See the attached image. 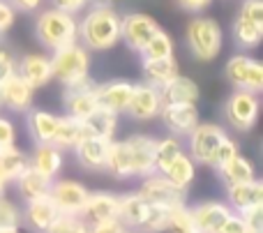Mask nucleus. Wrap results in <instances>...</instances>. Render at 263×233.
Masks as SVG:
<instances>
[{"instance_id":"nucleus-22","label":"nucleus","mask_w":263,"mask_h":233,"mask_svg":"<svg viewBox=\"0 0 263 233\" xmlns=\"http://www.w3.org/2000/svg\"><path fill=\"white\" fill-rule=\"evenodd\" d=\"M227 199H229V208H236L238 215H240V212L263 203V183L254 178L247 180V183L227 185Z\"/></svg>"},{"instance_id":"nucleus-56","label":"nucleus","mask_w":263,"mask_h":233,"mask_svg":"<svg viewBox=\"0 0 263 233\" xmlns=\"http://www.w3.org/2000/svg\"><path fill=\"white\" fill-rule=\"evenodd\" d=\"M182 233H201L199 229H192V231H182Z\"/></svg>"},{"instance_id":"nucleus-34","label":"nucleus","mask_w":263,"mask_h":233,"mask_svg":"<svg viewBox=\"0 0 263 233\" xmlns=\"http://www.w3.org/2000/svg\"><path fill=\"white\" fill-rule=\"evenodd\" d=\"M28 169V155L21 152L16 146L0 148V173L7 180H16Z\"/></svg>"},{"instance_id":"nucleus-51","label":"nucleus","mask_w":263,"mask_h":233,"mask_svg":"<svg viewBox=\"0 0 263 233\" xmlns=\"http://www.w3.org/2000/svg\"><path fill=\"white\" fill-rule=\"evenodd\" d=\"M9 5L18 12H35V9H40L42 0H9Z\"/></svg>"},{"instance_id":"nucleus-23","label":"nucleus","mask_w":263,"mask_h":233,"mask_svg":"<svg viewBox=\"0 0 263 233\" xmlns=\"http://www.w3.org/2000/svg\"><path fill=\"white\" fill-rule=\"evenodd\" d=\"M28 166L42 173L44 178L53 180L58 171L63 169V150L55 148L53 143H37L32 157H28Z\"/></svg>"},{"instance_id":"nucleus-38","label":"nucleus","mask_w":263,"mask_h":233,"mask_svg":"<svg viewBox=\"0 0 263 233\" xmlns=\"http://www.w3.org/2000/svg\"><path fill=\"white\" fill-rule=\"evenodd\" d=\"M46 233H88V226L81 222L79 215H69V212H60L55 222L49 226Z\"/></svg>"},{"instance_id":"nucleus-21","label":"nucleus","mask_w":263,"mask_h":233,"mask_svg":"<svg viewBox=\"0 0 263 233\" xmlns=\"http://www.w3.org/2000/svg\"><path fill=\"white\" fill-rule=\"evenodd\" d=\"M16 74L28 81L32 88H42L53 79V72H51V58L42 53H28L23 55L21 60H16Z\"/></svg>"},{"instance_id":"nucleus-32","label":"nucleus","mask_w":263,"mask_h":233,"mask_svg":"<svg viewBox=\"0 0 263 233\" xmlns=\"http://www.w3.org/2000/svg\"><path fill=\"white\" fill-rule=\"evenodd\" d=\"M194 164H196V162L182 152V155H178L176 160H173L171 164H168L166 169L162 171V176L171 185H176V187L187 189L192 185V180H194V173H196V166Z\"/></svg>"},{"instance_id":"nucleus-36","label":"nucleus","mask_w":263,"mask_h":233,"mask_svg":"<svg viewBox=\"0 0 263 233\" xmlns=\"http://www.w3.org/2000/svg\"><path fill=\"white\" fill-rule=\"evenodd\" d=\"M166 55H173V40L166 30L159 28V30L150 37L145 49L141 51V58H166Z\"/></svg>"},{"instance_id":"nucleus-3","label":"nucleus","mask_w":263,"mask_h":233,"mask_svg":"<svg viewBox=\"0 0 263 233\" xmlns=\"http://www.w3.org/2000/svg\"><path fill=\"white\" fill-rule=\"evenodd\" d=\"M224 32L215 18L210 16H196L187 26V46L190 53L196 60H215L222 51Z\"/></svg>"},{"instance_id":"nucleus-47","label":"nucleus","mask_w":263,"mask_h":233,"mask_svg":"<svg viewBox=\"0 0 263 233\" xmlns=\"http://www.w3.org/2000/svg\"><path fill=\"white\" fill-rule=\"evenodd\" d=\"M14 18H16V9L9 5V0H0V35L12 28Z\"/></svg>"},{"instance_id":"nucleus-45","label":"nucleus","mask_w":263,"mask_h":233,"mask_svg":"<svg viewBox=\"0 0 263 233\" xmlns=\"http://www.w3.org/2000/svg\"><path fill=\"white\" fill-rule=\"evenodd\" d=\"M240 217H242V222H245L250 229L261 231L263 229V203L261 206L250 208V210H245V212H240Z\"/></svg>"},{"instance_id":"nucleus-28","label":"nucleus","mask_w":263,"mask_h":233,"mask_svg":"<svg viewBox=\"0 0 263 233\" xmlns=\"http://www.w3.org/2000/svg\"><path fill=\"white\" fill-rule=\"evenodd\" d=\"M86 134V127H83V120H74L69 115H63L58 118V125H55V132H53V146L60 148V150H74L79 141H81Z\"/></svg>"},{"instance_id":"nucleus-4","label":"nucleus","mask_w":263,"mask_h":233,"mask_svg":"<svg viewBox=\"0 0 263 233\" xmlns=\"http://www.w3.org/2000/svg\"><path fill=\"white\" fill-rule=\"evenodd\" d=\"M51 72H53V79H58L63 86L79 81V79L88 76V72H90V53H88V49L83 44L72 42V44L53 51Z\"/></svg>"},{"instance_id":"nucleus-52","label":"nucleus","mask_w":263,"mask_h":233,"mask_svg":"<svg viewBox=\"0 0 263 233\" xmlns=\"http://www.w3.org/2000/svg\"><path fill=\"white\" fill-rule=\"evenodd\" d=\"M7 183H9V180L5 178L3 173H0V197H3V194H5V187H7Z\"/></svg>"},{"instance_id":"nucleus-55","label":"nucleus","mask_w":263,"mask_h":233,"mask_svg":"<svg viewBox=\"0 0 263 233\" xmlns=\"http://www.w3.org/2000/svg\"><path fill=\"white\" fill-rule=\"evenodd\" d=\"M0 233H18V229H0Z\"/></svg>"},{"instance_id":"nucleus-13","label":"nucleus","mask_w":263,"mask_h":233,"mask_svg":"<svg viewBox=\"0 0 263 233\" xmlns=\"http://www.w3.org/2000/svg\"><path fill=\"white\" fill-rule=\"evenodd\" d=\"M159 109H162L159 88L150 83H139L132 88V97L125 113H129L134 120H153L155 115H159Z\"/></svg>"},{"instance_id":"nucleus-35","label":"nucleus","mask_w":263,"mask_h":233,"mask_svg":"<svg viewBox=\"0 0 263 233\" xmlns=\"http://www.w3.org/2000/svg\"><path fill=\"white\" fill-rule=\"evenodd\" d=\"M178 155H182V143L178 141V137H166L155 141V152H153V164L155 171L162 173Z\"/></svg>"},{"instance_id":"nucleus-19","label":"nucleus","mask_w":263,"mask_h":233,"mask_svg":"<svg viewBox=\"0 0 263 233\" xmlns=\"http://www.w3.org/2000/svg\"><path fill=\"white\" fill-rule=\"evenodd\" d=\"M132 83L123 81V79H116V81H106V83H97L95 86V100L97 106L102 109H109L114 113H125L132 97Z\"/></svg>"},{"instance_id":"nucleus-12","label":"nucleus","mask_w":263,"mask_h":233,"mask_svg":"<svg viewBox=\"0 0 263 233\" xmlns=\"http://www.w3.org/2000/svg\"><path fill=\"white\" fill-rule=\"evenodd\" d=\"M81 217V222L90 229V226L104 224V222L118 220V197L109 192H97V194H88L86 203L81 206V210L77 212Z\"/></svg>"},{"instance_id":"nucleus-48","label":"nucleus","mask_w":263,"mask_h":233,"mask_svg":"<svg viewBox=\"0 0 263 233\" xmlns=\"http://www.w3.org/2000/svg\"><path fill=\"white\" fill-rule=\"evenodd\" d=\"M88 233H129V229L120 220H111V222H104V224L90 226Z\"/></svg>"},{"instance_id":"nucleus-46","label":"nucleus","mask_w":263,"mask_h":233,"mask_svg":"<svg viewBox=\"0 0 263 233\" xmlns=\"http://www.w3.org/2000/svg\"><path fill=\"white\" fill-rule=\"evenodd\" d=\"M51 5H53L55 9H63V12L77 16L79 12H83V9L90 5V0H51Z\"/></svg>"},{"instance_id":"nucleus-30","label":"nucleus","mask_w":263,"mask_h":233,"mask_svg":"<svg viewBox=\"0 0 263 233\" xmlns=\"http://www.w3.org/2000/svg\"><path fill=\"white\" fill-rule=\"evenodd\" d=\"M83 127H86L88 137H102V139H111L118 127V113L109 109H102L97 106L86 120H83Z\"/></svg>"},{"instance_id":"nucleus-54","label":"nucleus","mask_w":263,"mask_h":233,"mask_svg":"<svg viewBox=\"0 0 263 233\" xmlns=\"http://www.w3.org/2000/svg\"><path fill=\"white\" fill-rule=\"evenodd\" d=\"M242 233H261V231H256V229H250V226L245 224V231H242Z\"/></svg>"},{"instance_id":"nucleus-37","label":"nucleus","mask_w":263,"mask_h":233,"mask_svg":"<svg viewBox=\"0 0 263 233\" xmlns=\"http://www.w3.org/2000/svg\"><path fill=\"white\" fill-rule=\"evenodd\" d=\"M168 210H171V208L150 206V212H148V217H145V222L141 224L139 233H162V231H168Z\"/></svg>"},{"instance_id":"nucleus-14","label":"nucleus","mask_w":263,"mask_h":233,"mask_svg":"<svg viewBox=\"0 0 263 233\" xmlns=\"http://www.w3.org/2000/svg\"><path fill=\"white\" fill-rule=\"evenodd\" d=\"M88 189L83 187L77 180H53L51 183V201L55 203L58 212H69V215H77L81 210V206L88 199Z\"/></svg>"},{"instance_id":"nucleus-18","label":"nucleus","mask_w":263,"mask_h":233,"mask_svg":"<svg viewBox=\"0 0 263 233\" xmlns=\"http://www.w3.org/2000/svg\"><path fill=\"white\" fill-rule=\"evenodd\" d=\"M60 212H58V208H55V203L51 201V197H40V199L26 201V208L21 210V222L30 231L46 233Z\"/></svg>"},{"instance_id":"nucleus-39","label":"nucleus","mask_w":263,"mask_h":233,"mask_svg":"<svg viewBox=\"0 0 263 233\" xmlns=\"http://www.w3.org/2000/svg\"><path fill=\"white\" fill-rule=\"evenodd\" d=\"M168 229L173 233H182V231H192L194 229V220H192V208L185 206H176L168 210Z\"/></svg>"},{"instance_id":"nucleus-15","label":"nucleus","mask_w":263,"mask_h":233,"mask_svg":"<svg viewBox=\"0 0 263 233\" xmlns=\"http://www.w3.org/2000/svg\"><path fill=\"white\" fill-rule=\"evenodd\" d=\"M231 215H233L231 208L219 201H203L192 208L194 229H199L201 233H222L224 224H227V220Z\"/></svg>"},{"instance_id":"nucleus-2","label":"nucleus","mask_w":263,"mask_h":233,"mask_svg":"<svg viewBox=\"0 0 263 233\" xmlns=\"http://www.w3.org/2000/svg\"><path fill=\"white\" fill-rule=\"evenodd\" d=\"M35 35L42 46H46L49 51H58L79 40V21L74 18V14H67L63 9H44L37 16Z\"/></svg>"},{"instance_id":"nucleus-16","label":"nucleus","mask_w":263,"mask_h":233,"mask_svg":"<svg viewBox=\"0 0 263 233\" xmlns=\"http://www.w3.org/2000/svg\"><path fill=\"white\" fill-rule=\"evenodd\" d=\"M155 141L157 139L143 137V134H134V137L125 139V146H127V152H129L132 178H143V176L155 171V164H153Z\"/></svg>"},{"instance_id":"nucleus-1","label":"nucleus","mask_w":263,"mask_h":233,"mask_svg":"<svg viewBox=\"0 0 263 233\" xmlns=\"http://www.w3.org/2000/svg\"><path fill=\"white\" fill-rule=\"evenodd\" d=\"M79 40L88 51H109L120 42V14L111 5H95L79 23Z\"/></svg>"},{"instance_id":"nucleus-58","label":"nucleus","mask_w":263,"mask_h":233,"mask_svg":"<svg viewBox=\"0 0 263 233\" xmlns=\"http://www.w3.org/2000/svg\"><path fill=\"white\" fill-rule=\"evenodd\" d=\"M129 233H132V231H129ZM134 233H136V231H134Z\"/></svg>"},{"instance_id":"nucleus-40","label":"nucleus","mask_w":263,"mask_h":233,"mask_svg":"<svg viewBox=\"0 0 263 233\" xmlns=\"http://www.w3.org/2000/svg\"><path fill=\"white\" fill-rule=\"evenodd\" d=\"M238 152H240L238 143L233 141V139L224 137L222 141H219V146L215 148V152H213V157H210V164L208 166H215V169H219V166H224L229 160H233Z\"/></svg>"},{"instance_id":"nucleus-42","label":"nucleus","mask_w":263,"mask_h":233,"mask_svg":"<svg viewBox=\"0 0 263 233\" xmlns=\"http://www.w3.org/2000/svg\"><path fill=\"white\" fill-rule=\"evenodd\" d=\"M240 14L247 18H252V21L263 23V0H242Z\"/></svg>"},{"instance_id":"nucleus-5","label":"nucleus","mask_w":263,"mask_h":233,"mask_svg":"<svg viewBox=\"0 0 263 233\" xmlns=\"http://www.w3.org/2000/svg\"><path fill=\"white\" fill-rule=\"evenodd\" d=\"M227 79L231 81V86L236 90H247L259 95L263 90V65L259 60L250 58L245 53L233 55L231 60L227 63Z\"/></svg>"},{"instance_id":"nucleus-43","label":"nucleus","mask_w":263,"mask_h":233,"mask_svg":"<svg viewBox=\"0 0 263 233\" xmlns=\"http://www.w3.org/2000/svg\"><path fill=\"white\" fill-rule=\"evenodd\" d=\"M14 139H16V129L14 123L5 115H0V148H9L14 146Z\"/></svg>"},{"instance_id":"nucleus-31","label":"nucleus","mask_w":263,"mask_h":233,"mask_svg":"<svg viewBox=\"0 0 263 233\" xmlns=\"http://www.w3.org/2000/svg\"><path fill=\"white\" fill-rule=\"evenodd\" d=\"M51 183H53V180L44 178V176L37 173V171L30 169V166H28V169L16 178L18 194H21L26 201H30V199H40V197H49Z\"/></svg>"},{"instance_id":"nucleus-25","label":"nucleus","mask_w":263,"mask_h":233,"mask_svg":"<svg viewBox=\"0 0 263 233\" xmlns=\"http://www.w3.org/2000/svg\"><path fill=\"white\" fill-rule=\"evenodd\" d=\"M150 212V203L136 194H125V197H118V220L123 222L127 229H141V224L145 222Z\"/></svg>"},{"instance_id":"nucleus-8","label":"nucleus","mask_w":263,"mask_h":233,"mask_svg":"<svg viewBox=\"0 0 263 233\" xmlns=\"http://www.w3.org/2000/svg\"><path fill=\"white\" fill-rule=\"evenodd\" d=\"M157 30L159 23L143 12H129L125 16H120V40L136 53H141L145 49V44Z\"/></svg>"},{"instance_id":"nucleus-24","label":"nucleus","mask_w":263,"mask_h":233,"mask_svg":"<svg viewBox=\"0 0 263 233\" xmlns=\"http://www.w3.org/2000/svg\"><path fill=\"white\" fill-rule=\"evenodd\" d=\"M141 72H143L145 83H150L155 88L166 86L173 76L180 74L173 55H166V58H143L141 60Z\"/></svg>"},{"instance_id":"nucleus-11","label":"nucleus","mask_w":263,"mask_h":233,"mask_svg":"<svg viewBox=\"0 0 263 233\" xmlns=\"http://www.w3.org/2000/svg\"><path fill=\"white\" fill-rule=\"evenodd\" d=\"M187 137H190V157L192 160L199 162V164H210V157H213L215 148L227 137V132L215 123H199Z\"/></svg>"},{"instance_id":"nucleus-49","label":"nucleus","mask_w":263,"mask_h":233,"mask_svg":"<svg viewBox=\"0 0 263 233\" xmlns=\"http://www.w3.org/2000/svg\"><path fill=\"white\" fill-rule=\"evenodd\" d=\"M178 5H180L185 12H192V14H201L203 9L210 7V3L213 0H176Z\"/></svg>"},{"instance_id":"nucleus-57","label":"nucleus","mask_w":263,"mask_h":233,"mask_svg":"<svg viewBox=\"0 0 263 233\" xmlns=\"http://www.w3.org/2000/svg\"><path fill=\"white\" fill-rule=\"evenodd\" d=\"M0 109H3V100H0Z\"/></svg>"},{"instance_id":"nucleus-6","label":"nucleus","mask_w":263,"mask_h":233,"mask_svg":"<svg viewBox=\"0 0 263 233\" xmlns=\"http://www.w3.org/2000/svg\"><path fill=\"white\" fill-rule=\"evenodd\" d=\"M139 194L150 203V206L176 208V206H185V203H187L185 189L171 185L162 173H157V171L143 176L141 187H139Z\"/></svg>"},{"instance_id":"nucleus-44","label":"nucleus","mask_w":263,"mask_h":233,"mask_svg":"<svg viewBox=\"0 0 263 233\" xmlns=\"http://www.w3.org/2000/svg\"><path fill=\"white\" fill-rule=\"evenodd\" d=\"M12 74H16V58H14L9 51L0 49V83L5 79H9Z\"/></svg>"},{"instance_id":"nucleus-27","label":"nucleus","mask_w":263,"mask_h":233,"mask_svg":"<svg viewBox=\"0 0 263 233\" xmlns=\"http://www.w3.org/2000/svg\"><path fill=\"white\" fill-rule=\"evenodd\" d=\"M159 95H162V104L166 102H199L201 90L196 86V81H192L190 76H173L166 86L159 88Z\"/></svg>"},{"instance_id":"nucleus-41","label":"nucleus","mask_w":263,"mask_h":233,"mask_svg":"<svg viewBox=\"0 0 263 233\" xmlns=\"http://www.w3.org/2000/svg\"><path fill=\"white\" fill-rule=\"evenodd\" d=\"M18 224H21V208L5 199L3 194L0 197V229H18Z\"/></svg>"},{"instance_id":"nucleus-20","label":"nucleus","mask_w":263,"mask_h":233,"mask_svg":"<svg viewBox=\"0 0 263 233\" xmlns=\"http://www.w3.org/2000/svg\"><path fill=\"white\" fill-rule=\"evenodd\" d=\"M111 139L102 137H83L81 141L74 146V155H77L79 164L88 171H102L106 166V157H109Z\"/></svg>"},{"instance_id":"nucleus-50","label":"nucleus","mask_w":263,"mask_h":233,"mask_svg":"<svg viewBox=\"0 0 263 233\" xmlns=\"http://www.w3.org/2000/svg\"><path fill=\"white\" fill-rule=\"evenodd\" d=\"M242 231H245V222H242L240 215H231L222 229V233H242Z\"/></svg>"},{"instance_id":"nucleus-53","label":"nucleus","mask_w":263,"mask_h":233,"mask_svg":"<svg viewBox=\"0 0 263 233\" xmlns=\"http://www.w3.org/2000/svg\"><path fill=\"white\" fill-rule=\"evenodd\" d=\"M90 3H95V5H111L114 0H90Z\"/></svg>"},{"instance_id":"nucleus-29","label":"nucleus","mask_w":263,"mask_h":233,"mask_svg":"<svg viewBox=\"0 0 263 233\" xmlns=\"http://www.w3.org/2000/svg\"><path fill=\"white\" fill-rule=\"evenodd\" d=\"M233 42H236L240 49H256L263 40V23L252 21V18L238 14V18L233 21Z\"/></svg>"},{"instance_id":"nucleus-26","label":"nucleus","mask_w":263,"mask_h":233,"mask_svg":"<svg viewBox=\"0 0 263 233\" xmlns=\"http://www.w3.org/2000/svg\"><path fill=\"white\" fill-rule=\"evenodd\" d=\"M26 127L30 132L35 143H51L53 141V132L58 125V115L49 113L42 109H28L26 111Z\"/></svg>"},{"instance_id":"nucleus-10","label":"nucleus","mask_w":263,"mask_h":233,"mask_svg":"<svg viewBox=\"0 0 263 233\" xmlns=\"http://www.w3.org/2000/svg\"><path fill=\"white\" fill-rule=\"evenodd\" d=\"M159 118L173 137H187L199 125V109L194 102H166L159 109Z\"/></svg>"},{"instance_id":"nucleus-17","label":"nucleus","mask_w":263,"mask_h":233,"mask_svg":"<svg viewBox=\"0 0 263 233\" xmlns=\"http://www.w3.org/2000/svg\"><path fill=\"white\" fill-rule=\"evenodd\" d=\"M32 95H35V88L28 81H23L18 74H12L9 79H5L0 83V100L3 106L14 113H26L32 106Z\"/></svg>"},{"instance_id":"nucleus-7","label":"nucleus","mask_w":263,"mask_h":233,"mask_svg":"<svg viewBox=\"0 0 263 233\" xmlns=\"http://www.w3.org/2000/svg\"><path fill=\"white\" fill-rule=\"evenodd\" d=\"M95 86L97 83L90 79V74L79 81H72L65 86V115L74 120H86L92 111L97 109V100H95Z\"/></svg>"},{"instance_id":"nucleus-9","label":"nucleus","mask_w":263,"mask_h":233,"mask_svg":"<svg viewBox=\"0 0 263 233\" xmlns=\"http://www.w3.org/2000/svg\"><path fill=\"white\" fill-rule=\"evenodd\" d=\"M259 109H261V104L254 92L236 90L227 102V120L231 123L233 129L247 132L259 120Z\"/></svg>"},{"instance_id":"nucleus-33","label":"nucleus","mask_w":263,"mask_h":233,"mask_svg":"<svg viewBox=\"0 0 263 233\" xmlns=\"http://www.w3.org/2000/svg\"><path fill=\"white\" fill-rule=\"evenodd\" d=\"M219 178L224 180V185H236V183H247L254 180V164L247 157H242L238 152L233 160H229L224 166H219Z\"/></svg>"}]
</instances>
